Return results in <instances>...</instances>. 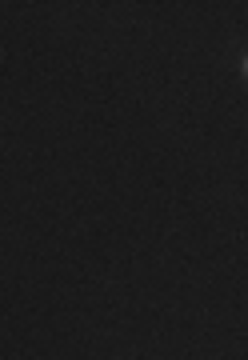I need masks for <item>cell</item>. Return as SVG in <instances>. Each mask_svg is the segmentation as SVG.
<instances>
[{
    "label": "cell",
    "mask_w": 248,
    "mask_h": 360,
    "mask_svg": "<svg viewBox=\"0 0 248 360\" xmlns=\"http://www.w3.org/2000/svg\"><path fill=\"white\" fill-rule=\"evenodd\" d=\"M244 77H248V56H244Z\"/></svg>",
    "instance_id": "6da1fadb"
}]
</instances>
